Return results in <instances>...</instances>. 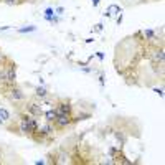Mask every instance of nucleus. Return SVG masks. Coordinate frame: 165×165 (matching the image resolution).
Returning a JSON list of instances; mask_svg holds the SVG:
<instances>
[{
	"label": "nucleus",
	"mask_w": 165,
	"mask_h": 165,
	"mask_svg": "<svg viewBox=\"0 0 165 165\" xmlns=\"http://www.w3.org/2000/svg\"><path fill=\"white\" fill-rule=\"evenodd\" d=\"M70 122H71L70 114H58L56 119H55V124H56L58 127H66Z\"/></svg>",
	"instance_id": "obj_1"
},
{
	"label": "nucleus",
	"mask_w": 165,
	"mask_h": 165,
	"mask_svg": "<svg viewBox=\"0 0 165 165\" xmlns=\"http://www.w3.org/2000/svg\"><path fill=\"white\" fill-rule=\"evenodd\" d=\"M15 79H17V74H15V65H12V66L8 68L7 74H5V81H7L8 84H13Z\"/></svg>",
	"instance_id": "obj_2"
},
{
	"label": "nucleus",
	"mask_w": 165,
	"mask_h": 165,
	"mask_svg": "<svg viewBox=\"0 0 165 165\" xmlns=\"http://www.w3.org/2000/svg\"><path fill=\"white\" fill-rule=\"evenodd\" d=\"M26 109H28V112H31L33 116H41V106L36 104V103H30L26 106Z\"/></svg>",
	"instance_id": "obj_3"
},
{
	"label": "nucleus",
	"mask_w": 165,
	"mask_h": 165,
	"mask_svg": "<svg viewBox=\"0 0 165 165\" xmlns=\"http://www.w3.org/2000/svg\"><path fill=\"white\" fill-rule=\"evenodd\" d=\"M56 112H58V114H70V112H71V106L68 104V103H61V104H58Z\"/></svg>",
	"instance_id": "obj_4"
},
{
	"label": "nucleus",
	"mask_w": 165,
	"mask_h": 165,
	"mask_svg": "<svg viewBox=\"0 0 165 165\" xmlns=\"http://www.w3.org/2000/svg\"><path fill=\"white\" fill-rule=\"evenodd\" d=\"M10 99H15V101H20V99H23V93L20 91V89L13 88L12 91H10Z\"/></svg>",
	"instance_id": "obj_5"
},
{
	"label": "nucleus",
	"mask_w": 165,
	"mask_h": 165,
	"mask_svg": "<svg viewBox=\"0 0 165 165\" xmlns=\"http://www.w3.org/2000/svg\"><path fill=\"white\" fill-rule=\"evenodd\" d=\"M28 119H30V117H28ZM28 119H23V117H22V122H20V131H22L23 134H31V132H30Z\"/></svg>",
	"instance_id": "obj_6"
},
{
	"label": "nucleus",
	"mask_w": 165,
	"mask_h": 165,
	"mask_svg": "<svg viewBox=\"0 0 165 165\" xmlns=\"http://www.w3.org/2000/svg\"><path fill=\"white\" fill-rule=\"evenodd\" d=\"M56 116H58V112L55 109H50V111H46L45 112V117H46V122H55V119H56Z\"/></svg>",
	"instance_id": "obj_7"
},
{
	"label": "nucleus",
	"mask_w": 165,
	"mask_h": 165,
	"mask_svg": "<svg viewBox=\"0 0 165 165\" xmlns=\"http://www.w3.org/2000/svg\"><path fill=\"white\" fill-rule=\"evenodd\" d=\"M163 58H165V55H163V50H162V48H160V50H155V51H154V61L163 63Z\"/></svg>",
	"instance_id": "obj_8"
},
{
	"label": "nucleus",
	"mask_w": 165,
	"mask_h": 165,
	"mask_svg": "<svg viewBox=\"0 0 165 165\" xmlns=\"http://www.w3.org/2000/svg\"><path fill=\"white\" fill-rule=\"evenodd\" d=\"M28 124H30V132H31V134L38 131V122H36V119L30 117V119H28Z\"/></svg>",
	"instance_id": "obj_9"
},
{
	"label": "nucleus",
	"mask_w": 165,
	"mask_h": 165,
	"mask_svg": "<svg viewBox=\"0 0 165 165\" xmlns=\"http://www.w3.org/2000/svg\"><path fill=\"white\" fill-rule=\"evenodd\" d=\"M121 8L117 7V5H111V7L108 8V12H106V15H112V13H119Z\"/></svg>",
	"instance_id": "obj_10"
},
{
	"label": "nucleus",
	"mask_w": 165,
	"mask_h": 165,
	"mask_svg": "<svg viewBox=\"0 0 165 165\" xmlns=\"http://www.w3.org/2000/svg\"><path fill=\"white\" fill-rule=\"evenodd\" d=\"M8 117H10L8 111L7 109H0V119H2V121H8Z\"/></svg>",
	"instance_id": "obj_11"
},
{
	"label": "nucleus",
	"mask_w": 165,
	"mask_h": 165,
	"mask_svg": "<svg viewBox=\"0 0 165 165\" xmlns=\"http://www.w3.org/2000/svg\"><path fill=\"white\" fill-rule=\"evenodd\" d=\"M51 132H53V129H51V127L48 126V124L41 127V134H43V135H46V134H51Z\"/></svg>",
	"instance_id": "obj_12"
},
{
	"label": "nucleus",
	"mask_w": 165,
	"mask_h": 165,
	"mask_svg": "<svg viewBox=\"0 0 165 165\" xmlns=\"http://www.w3.org/2000/svg\"><path fill=\"white\" fill-rule=\"evenodd\" d=\"M36 96H38V98H45V96H46V89L45 88H36Z\"/></svg>",
	"instance_id": "obj_13"
},
{
	"label": "nucleus",
	"mask_w": 165,
	"mask_h": 165,
	"mask_svg": "<svg viewBox=\"0 0 165 165\" xmlns=\"http://www.w3.org/2000/svg\"><path fill=\"white\" fill-rule=\"evenodd\" d=\"M36 30V26H26V28H20L18 31L20 33H26V31H35Z\"/></svg>",
	"instance_id": "obj_14"
},
{
	"label": "nucleus",
	"mask_w": 165,
	"mask_h": 165,
	"mask_svg": "<svg viewBox=\"0 0 165 165\" xmlns=\"http://www.w3.org/2000/svg\"><path fill=\"white\" fill-rule=\"evenodd\" d=\"M5 3H8V5H13V3H17V0H3Z\"/></svg>",
	"instance_id": "obj_15"
},
{
	"label": "nucleus",
	"mask_w": 165,
	"mask_h": 165,
	"mask_svg": "<svg viewBox=\"0 0 165 165\" xmlns=\"http://www.w3.org/2000/svg\"><path fill=\"white\" fill-rule=\"evenodd\" d=\"M155 93H157L158 96H163V93H162V89H155Z\"/></svg>",
	"instance_id": "obj_16"
},
{
	"label": "nucleus",
	"mask_w": 165,
	"mask_h": 165,
	"mask_svg": "<svg viewBox=\"0 0 165 165\" xmlns=\"http://www.w3.org/2000/svg\"><path fill=\"white\" fill-rule=\"evenodd\" d=\"M98 3H99V0H93V5H94V7H96Z\"/></svg>",
	"instance_id": "obj_17"
},
{
	"label": "nucleus",
	"mask_w": 165,
	"mask_h": 165,
	"mask_svg": "<svg viewBox=\"0 0 165 165\" xmlns=\"http://www.w3.org/2000/svg\"><path fill=\"white\" fill-rule=\"evenodd\" d=\"M0 58H2V56H0Z\"/></svg>",
	"instance_id": "obj_18"
}]
</instances>
